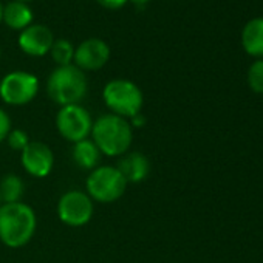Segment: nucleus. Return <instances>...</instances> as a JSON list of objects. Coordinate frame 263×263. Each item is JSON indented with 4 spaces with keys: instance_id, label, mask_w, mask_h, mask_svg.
I'll list each match as a JSON object with an SVG mask.
<instances>
[{
    "instance_id": "1",
    "label": "nucleus",
    "mask_w": 263,
    "mask_h": 263,
    "mask_svg": "<svg viewBox=\"0 0 263 263\" xmlns=\"http://www.w3.org/2000/svg\"><path fill=\"white\" fill-rule=\"evenodd\" d=\"M37 228L36 212L24 201L0 206V241L8 248H22Z\"/></svg>"
},
{
    "instance_id": "2",
    "label": "nucleus",
    "mask_w": 263,
    "mask_h": 263,
    "mask_svg": "<svg viewBox=\"0 0 263 263\" xmlns=\"http://www.w3.org/2000/svg\"><path fill=\"white\" fill-rule=\"evenodd\" d=\"M91 138L102 155L122 157L128 152L134 141V128L128 119L107 113L93 122Z\"/></svg>"
},
{
    "instance_id": "3",
    "label": "nucleus",
    "mask_w": 263,
    "mask_h": 263,
    "mask_svg": "<svg viewBox=\"0 0 263 263\" xmlns=\"http://www.w3.org/2000/svg\"><path fill=\"white\" fill-rule=\"evenodd\" d=\"M88 90L85 73L74 64L56 67L47 81L48 96L61 107L79 104Z\"/></svg>"
},
{
    "instance_id": "4",
    "label": "nucleus",
    "mask_w": 263,
    "mask_h": 263,
    "mask_svg": "<svg viewBox=\"0 0 263 263\" xmlns=\"http://www.w3.org/2000/svg\"><path fill=\"white\" fill-rule=\"evenodd\" d=\"M102 98L113 115L125 119L141 113L144 96L141 88L128 79H113L105 84Z\"/></svg>"
},
{
    "instance_id": "5",
    "label": "nucleus",
    "mask_w": 263,
    "mask_h": 263,
    "mask_svg": "<svg viewBox=\"0 0 263 263\" xmlns=\"http://www.w3.org/2000/svg\"><path fill=\"white\" fill-rule=\"evenodd\" d=\"M85 184L88 197L99 203H113L127 189V181L116 166H98L90 172Z\"/></svg>"
},
{
    "instance_id": "6",
    "label": "nucleus",
    "mask_w": 263,
    "mask_h": 263,
    "mask_svg": "<svg viewBox=\"0 0 263 263\" xmlns=\"http://www.w3.org/2000/svg\"><path fill=\"white\" fill-rule=\"evenodd\" d=\"M56 127L62 138L76 144L91 135L93 119L82 105H65L56 115Z\"/></svg>"
},
{
    "instance_id": "7",
    "label": "nucleus",
    "mask_w": 263,
    "mask_h": 263,
    "mask_svg": "<svg viewBox=\"0 0 263 263\" xmlns=\"http://www.w3.org/2000/svg\"><path fill=\"white\" fill-rule=\"evenodd\" d=\"M39 91V81L27 71H11L0 82V98L10 105H25Z\"/></svg>"
},
{
    "instance_id": "8",
    "label": "nucleus",
    "mask_w": 263,
    "mask_h": 263,
    "mask_svg": "<svg viewBox=\"0 0 263 263\" xmlns=\"http://www.w3.org/2000/svg\"><path fill=\"white\" fill-rule=\"evenodd\" d=\"M93 212V200L87 192L82 191H68L61 197L58 203L59 220L71 228H81L87 224L91 220Z\"/></svg>"
},
{
    "instance_id": "9",
    "label": "nucleus",
    "mask_w": 263,
    "mask_h": 263,
    "mask_svg": "<svg viewBox=\"0 0 263 263\" xmlns=\"http://www.w3.org/2000/svg\"><path fill=\"white\" fill-rule=\"evenodd\" d=\"M21 161L24 169L36 178H45L51 174L54 166L53 151L41 141H30V144L21 152Z\"/></svg>"
},
{
    "instance_id": "10",
    "label": "nucleus",
    "mask_w": 263,
    "mask_h": 263,
    "mask_svg": "<svg viewBox=\"0 0 263 263\" xmlns=\"http://www.w3.org/2000/svg\"><path fill=\"white\" fill-rule=\"evenodd\" d=\"M110 59V47L98 37H90L78 45L73 62L82 71H95L102 68Z\"/></svg>"
},
{
    "instance_id": "11",
    "label": "nucleus",
    "mask_w": 263,
    "mask_h": 263,
    "mask_svg": "<svg viewBox=\"0 0 263 263\" xmlns=\"http://www.w3.org/2000/svg\"><path fill=\"white\" fill-rule=\"evenodd\" d=\"M54 34L53 31L45 25H30L19 34V47L24 53L30 56H45L50 53L53 44H54Z\"/></svg>"
},
{
    "instance_id": "12",
    "label": "nucleus",
    "mask_w": 263,
    "mask_h": 263,
    "mask_svg": "<svg viewBox=\"0 0 263 263\" xmlns=\"http://www.w3.org/2000/svg\"><path fill=\"white\" fill-rule=\"evenodd\" d=\"M116 169L125 178L127 184L141 183L151 174V161L141 152H127L119 158Z\"/></svg>"
},
{
    "instance_id": "13",
    "label": "nucleus",
    "mask_w": 263,
    "mask_h": 263,
    "mask_svg": "<svg viewBox=\"0 0 263 263\" xmlns=\"http://www.w3.org/2000/svg\"><path fill=\"white\" fill-rule=\"evenodd\" d=\"M241 44L248 54L263 56V17L251 19L241 31Z\"/></svg>"
},
{
    "instance_id": "14",
    "label": "nucleus",
    "mask_w": 263,
    "mask_h": 263,
    "mask_svg": "<svg viewBox=\"0 0 263 263\" xmlns=\"http://www.w3.org/2000/svg\"><path fill=\"white\" fill-rule=\"evenodd\" d=\"M2 21L13 30H25L31 25L33 11L24 2H10L4 7Z\"/></svg>"
},
{
    "instance_id": "15",
    "label": "nucleus",
    "mask_w": 263,
    "mask_h": 263,
    "mask_svg": "<svg viewBox=\"0 0 263 263\" xmlns=\"http://www.w3.org/2000/svg\"><path fill=\"white\" fill-rule=\"evenodd\" d=\"M101 155L102 154L98 149V146L93 143V140L88 138L76 143L73 147V160L81 169H87V171L96 169L99 166Z\"/></svg>"
},
{
    "instance_id": "16",
    "label": "nucleus",
    "mask_w": 263,
    "mask_h": 263,
    "mask_svg": "<svg viewBox=\"0 0 263 263\" xmlns=\"http://www.w3.org/2000/svg\"><path fill=\"white\" fill-rule=\"evenodd\" d=\"M24 194H25V184L19 175L7 174L0 180V200H2L4 204L22 201Z\"/></svg>"
},
{
    "instance_id": "17",
    "label": "nucleus",
    "mask_w": 263,
    "mask_h": 263,
    "mask_svg": "<svg viewBox=\"0 0 263 263\" xmlns=\"http://www.w3.org/2000/svg\"><path fill=\"white\" fill-rule=\"evenodd\" d=\"M50 53H51L53 61L58 64V67L73 64L74 47L67 39H56L54 44H53V47H51V50H50Z\"/></svg>"
},
{
    "instance_id": "18",
    "label": "nucleus",
    "mask_w": 263,
    "mask_h": 263,
    "mask_svg": "<svg viewBox=\"0 0 263 263\" xmlns=\"http://www.w3.org/2000/svg\"><path fill=\"white\" fill-rule=\"evenodd\" d=\"M248 84L252 91L263 95V61H255L248 70Z\"/></svg>"
},
{
    "instance_id": "19",
    "label": "nucleus",
    "mask_w": 263,
    "mask_h": 263,
    "mask_svg": "<svg viewBox=\"0 0 263 263\" xmlns=\"http://www.w3.org/2000/svg\"><path fill=\"white\" fill-rule=\"evenodd\" d=\"M7 141H8V146L13 151L22 152L30 144V137H28L27 132L22 130V128H11V132L7 137Z\"/></svg>"
},
{
    "instance_id": "20",
    "label": "nucleus",
    "mask_w": 263,
    "mask_h": 263,
    "mask_svg": "<svg viewBox=\"0 0 263 263\" xmlns=\"http://www.w3.org/2000/svg\"><path fill=\"white\" fill-rule=\"evenodd\" d=\"M10 132H11V118L4 108H0V143L7 140Z\"/></svg>"
},
{
    "instance_id": "21",
    "label": "nucleus",
    "mask_w": 263,
    "mask_h": 263,
    "mask_svg": "<svg viewBox=\"0 0 263 263\" xmlns=\"http://www.w3.org/2000/svg\"><path fill=\"white\" fill-rule=\"evenodd\" d=\"M127 0H98V4L104 8H108V10H119L121 7L125 5Z\"/></svg>"
},
{
    "instance_id": "22",
    "label": "nucleus",
    "mask_w": 263,
    "mask_h": 263,
    "mask_svg": "<svg viewBox=\"0 0 263 263\" xmlns=\"http://www.w3.org/2000/svg\"><path fill=\"white\" fill-rule=\"evenodd\" d=\"M135 5H146L147 2H151V0H132Z\"/></svg>"
},
{
    "instance_id": "23",
    "label": "nucleus",
    "mask_w": 263,
    "mask_h": 263,
    "mask_svg": "<svg viewBox=\"0 0 263 263\" xmlns=\"http://www.w3.org/2000/svg\"><path fill=\"white\" fill-rule=\"evenodd\" d=\"M2 11H4V7H2V2H0V22H2Z\"/></svg>"
},
{
    "instance_id": "24",
    "label": "nucleus",
    "mask_w": 263,
    "mask_h": 263,
    "mask_svg": "<svg viewBox=\"0 0 263 263\" xmlns=\"http://www.w3.org/2000/svg\"><path fill=\"white\" fill-rule=\"evenodd\" d=\"M16 2H24V4H27V2H30V0H16Z\"/></svg>"
},
{
    "instance_id": "25",
    "label": "nucleus",
    "mask_w": 263,
    "mask_h": 263,
    "mask_svg": "<svg viewBox=\"0 0 263 263\" xmlns=\"http://www.w3.org/2000/svg\"><path fill=\"white\" fill-rule=\"evenodd\" d=\"M2 204H4V203H2V200H0V206H2Z\"/></svg>"
},
{
    "instance_id": "26",
    "label": "nucleus",
    "mask_w": 263,
    "mask_h": 263,
    "mask_svg": "<svg viewBox=\"0 0 263 263\" xmlns=\"http://www.w3.org/2000/svg\"><path fill=\"white\" fill-rule=\"evenodd\" d=\"M0 56H2V50H0Z\"/></svg>"
}]
</instances>
